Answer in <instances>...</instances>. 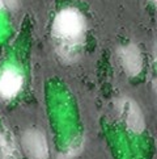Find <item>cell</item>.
I'll use <instances>...</instances> for the list:
<instances>
[{
	"label": "cell",
	"instance_id": "5b68a950",
	"mask_svg": "<svg viewBox=\"0 0 157 159\" xmlns=\"http://www.w3.org/2000/svg\"><path fill=\"white\" fill-rule=\"evenodd\" d=\"M22 87V76L16 70H5L0 75V96L12 99Z\"/></svg>",
	"mask_w": 157,
	"mask_h": 159
},
{
	"label": "cell",
	"instance_id": "6da1fadb",
	"mask_svg": "<svg viewBox=\"0 0 157 159\" xmlns=\"http://www.w3.org/2000/svg\"><path fill=\"white\" fill-rule=\"evenodd\" d=\"M85 32L84 16L75 8H66L55 16L53 22V34L66 42H76L81 39Z\"/></svg>",
	"mask_w": 157,
	"mask_h": 159
},
{
	"label": "cell",
	"instance_id": "3957f363",
	"mask_svg": "<svg viewBox=\"0 0 157 159\" xmlns=\"http://www.w3.org/2000/svg\"><path fill=\"white\" fill-rule=\"evenodd\" d=\"M119 111L121 115L125 120L127 128L131 130L132 133H142L144 130L145 122H144V117L143 113L140 111V108L138 107V104L132 100L125 99L119 103Z\"/></svg>",
	"mask_w": 157,
	"mask_h": 159
},
{
	"label": "cell",
	"instance_id": "ba28073f",
	"mask_svg": "<svg viewBox=\"0 0 157 159\" xmlns=\"http://www.w3.org/2000/svg\"><path fill=\"white\" fill-rule=\"evenodd\" d=\"M3 4H4V3H3V0H0V9L3 8Z\"/></svg>",
	"mask_w": 157,
	"mask_h": 159
},
{
	"label": "cell",
	"instance_id": "8992f818",
	"mask_svg": "<svg viewBox=\"0 0 157 159\" xmlns=\"http://www.w3.org/2000/svg\"><path fill=\"white\" fill-rule=\"evenodd\" d=\"M0 159H16V152L12 142L0 132Z\"/></svg>",
	"mask_w": 157,
	"mask_h": 159
},
{
	"label": "cell",
	"instance_id": "277c9868",
	"mask_svg": "<svg viewBox=\"0 0 157 159\" xmlns=\"http://www.w3.org/2000/svg\"><path fill=\"white\" fill-rule=\"evenodd\" d=\"M119 59L122 67L128 75L135 76L142 71L143 59L138 46L135 45H127L119 50Z\"/></svg>",
	"mask_w": 157,
	"mask_h": 159
},
{
	"label": "cell",
	"instance_id": "7a4b0ae2",
	"mask_svg": "<svg viewBox=\"0 0 157 159\" xmlns=\"http://www.w3.org/2000/svg\"><path fill=\"white\" fill-rule=\"evenodd\" d=\"M22 145L30 159H47L49 146L43 133L38 130H28L22 137Z\"/></svg>",
	"mask_w": 157,
	"mask_h": 159
},
{
	"label": "cell",
	"instance_id": "52a82bcc",
	"mask_svg": "<svg viewBox=\"0 0 157 159\" xmlns=\"http://www.w3.org/2000/svg\"><path fill=\"white\" fill-rule=\"evenodd\" d=\"M3 3H4V4H7L9 8L15 9V8L19 5V0H3Z\"/></svg>",
	"mask_w": 157,
	"mask_h": 159
},
{
	"label": "cell",
	"instance_id": "9c48e42d",
	"mask_svg": "<svg viewBox=\"0 0 157 159\" xmlns=\"http://www.w3.org/2000/svg\"><path fill=\"white\" fill-rule=\"evenodd\" d=\"M153 2H156V0H153Z\"/></svg>",
	"mask_w": 157,
	"mask_h": 159
}]
</instances>
